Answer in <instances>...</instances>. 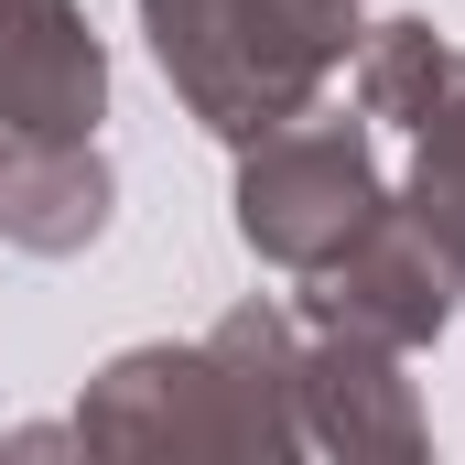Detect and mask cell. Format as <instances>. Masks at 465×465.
Wrapping results in <instances>:
<instances>
[{"instance_id": "obj_1", "label": "cell", "mask_w": 465, "mask_h": 465, "mask_svg": "<svg viewBox=\"0 0 465 465\" xmlns=\"http://www.w3.org/2000/svg\"><path fill=\"white\" fill-rule=\"evenodd\" d=\"M347 33V0H152L163 65L217 130H260Z\"/></svg>"}, {"instance_id": "obj_3", "label": "cell", "mask_w": 465, "mask_h": 465, "mask_svg": "<svg viewBox=\"0 0 465 465\" xmlns=\"http://www.w3.org/2000/svg\"><path fill=\"white\" fill-rule=\"evenodd\" d=\"M368 217V173H357V141H303L282 152L271 173H249V238L282 249V260H314L336 228Z\"/></svg>"}, {"instance_id": "obj_2", "label": "cell", "mask_w": 465, "mask_h": 465, "mask_svg": "<svg viewBox=\"0 0 465 465\" xmlns=\"http://www.w3.org/2000/svg\"><path fill=\"white\" fill-rule=\"evenodd\" d=\"M0 109L11 130H44V141H65L98 109V44L76 33L65 0H0Z\"/></svg>"}]
</instances>
